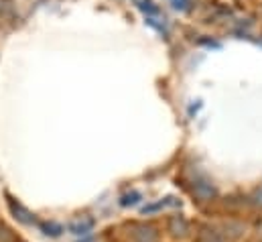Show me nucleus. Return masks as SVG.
Wrapping results in <instances>:
<instances>
[{"mask_svg":"<svg viewBox=\"0 0 262 242\" xmlns=\"http://www.w3.org/2000/svg\"><path fill=\"white\" fill-rule=\"evenodd\" d=\"M173 6H175L177 10H185V8L189 6V0H173Z\"/></svg>","mask_w":262,"mask_h":242,"instance_id":"obj_11","label":"nucleus"},{"mask_svg":"<svg viewBox=\"0 0 262 242\" xmlns=\"http://www.w3.org/2000/svg\"><path fill=\"white\" fill-rule=\"evenodd\" d=\"M169 206H181V201H177L175 197H163V199H159V201H155V204L144 206V208H142V214H155V212L165 210V208H169Z\"/></svg>","mask_w":262,"mask_h":242,"instance_id":"obj_6","label":"nucleus"},{"mask_svg":"<svg viewBox=\"0 0 262 242\" xmlns=\"http://www.w3.org/2000/svg\"><path fill=\"white\" fill-rule=\"evenodd\" d=\"M167 232L173 238H185L189 234V222L183 216H171L167 222Z\"/></svg>","mask_w":262,"mask_h":242,"instance_id":"obj_5","label":"nucleus"},{"mask_svg":"<svg viewBox=\"0 0 262 242\" xmlns=\"http://www.w3.org/2000/svg\"><path fill=\"white\" fill-rule=\"evenodd\" d=\"M250 201L256 206V208H262V187H256L250 195Z\"/></svg>","mask_w":262,"mask_h":242,"instance_id":"obj_10","label":"nucleus"},{"mask_svg":"<svg viewBox=\"0 0 262 242\" xmlns=\"http://www.w3.org/2000/svg\"><path fill=\"white\" fill-rule=\"evenodd\" d=\"M94 218H88V216H79V218H75V220H71L69 222V226H67V230L73 234V236H88L92 230H94Z\"/></svg>","mask_w":262,"mask_h":242,"instance_id":"obj_4","label":"nucleus"},{"mask_svg":"<svg viewBox=\"0 0 262 242\" xmlns=\"http://www.w3.org/2000/svg\"><path fill=\"white\" fill-rule=\"evenodd\" d=\"M140 193L138 191H128V193H124L122 197H120V206L122 208H132V206H136L138 201H140Z\"/></svg>","mask_w":262,"mask_h":242,"instance_id":"obj_8","label":"nucleus"},{"mask_svg":"<svg viewBox=\"0 0 262 242\" xmlns=\"http://www.w3.org/2000/svg\"><path fill=\"white\" fill-rule=\"evenodd\" d=\"M132 238L136 242H159V232L150 224H134L132 226Z\"/></svg>","mask_w":262,"mask_h":242,"instance_id":"obj_3","label":"nucleus"},{"mask_svg":"<svg viewBox=\"0 0 262 242\" xmlns=\"http://www.w3.org/2000/svg\"><path fill=\"white\" fill-rule=\"evenodd\" d=\"M0 242H18V240H16V234L8 226L0 224Z\"/></svg>","mask_w":262,"mask_h":242,"instance_id":"obj_9","label":"nucleus"},{"mask_svg":"<svg viewBox=\"0 0 262 242\" xmlns=\"http://www.w3.org/2000/svg\"><path fill=\"white\" fill-rule=\"evenodd\" d=\"M205 242H228V240H224V238H220V236H213V238H207Z\"/></svg>","mask_w":262,"mask_h":242,"instance_id":"obj_12","label":"nucleus"},{"mask_svg":"<svg viewBox=\"0 0 262 242\" xmlns=\"http://www.w3.org/2000/svg\"><path fill=\"white\" fill-rule=\"evenodd\" d=\"M6 204H8V210H10L12 218H14L18 224H25V226L35 224V214H33L29 208H25L20 201H16L14 197H10L8 193H6Z\"/></svg>","mask_w":262,"mask_h":242,"instance_id":"obj_2","label":"nucleus"},{"mask_svg":"<svg viewBox=\"0 0 262 242\" xmlns=\"http://www.w3.org/2000/svg\"><path fill=\"white\" fill-rule=\"evenodd\" d=\"M191 195L195 197L197 201L207 204V201H213V199L217 197V189H215V185L209 182V179L199 177V179H195L193 185H191Z\"/></svg>","mask_w":262,"mask_h":242,"instance_id":"obj_1","label":"nucleus"},{"mask_svg":"<svg viewBox=\"0 0 262 242\" xmlns=\"http://www.w3.org/2000/svg\"><path fill=\"white\" fill-rule=\"evenodd\" d=\"M39 228H41V232H43L45 236H49V238H57V236H61V234L66 232V228H63L59 222H39Z\"/></svg>","mask_w":262,"mask_h":242,"instance_id":"obj_7","label":"nucleus"}]
</instances>
